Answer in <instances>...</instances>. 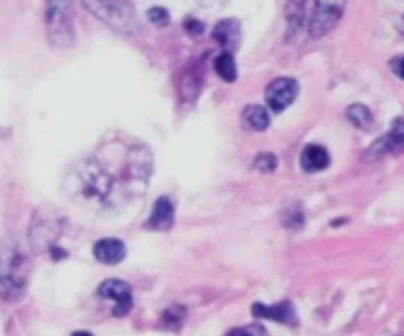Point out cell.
<instances>
[{
	"label": "cell",
	"mask_w": 404,
	"mask_h": 336,
	"mask_svg": "<svg viewBox=\"0 0 404 336\" xmlns=\"http://www.w3.org/2000/svg\"><path fill=\"white\" fill-rule=\"evenodd\" d=\"M345 4L347 0H288L290 32L312 39L326 36L342 20Z\"/></svg>",
	"instance_id": "obj_1"
},
{
	"label": "cell",
	"mask_w": 404,
	"mask_h": 336,
	"mask_svg": "<svg viewBox=\"0 0 404 336\" xmlns=\"http://www.w3.org/2000/svg\"><path fill=\"white\" fill-rule=\"evenodd\" d=\"M28 283V260L24 252L14 244L6 242L0 246V297L18 301Z\"/></svg>",
	"instance_id": "obj_2"
},
{
	"label": "cell",
	"mask_w": 404,
	"mask_h": 336,
	"mask_svg": "<svg viewBox=\"0 0 404 336\" xmlns=\"http://www.w3.org/2000/svg\"><path fill=\"white\" fill-rule=\"evenodd\" d=\"M46 28L56 48H71L75 42L74 0H46Z\"/></svg>",
	"instance_id": "obj_3"
},
{
	"label": "cell",
	"mask_w": 404,
	"mask_h": 336,
	"mask_svg": "<svg viewBox=\"0 0 404 336\" xmlns=\"http://www.w3.org/2000/svg\"><path fill=\"white\" fill-rule=\"evenodd\" d=\"M85 8L115 30L131 32L135 26V10L128 0H83Z\"/></svg>",
	"instance_id": "obj_4"
},
{
	"label": "cell",
	"mask_w": 404,
	"mask_h": 336,
	"mask_svg": "<svg viewBox=\"0 0 404 336\" xmlns=\"http://www.w3.org/2000/svg\"><path fill=\"white\" fill-rule=\"evenodd\" d=\"M99 295L105 297V299H112L117 303L115 305V311H112L115 317H124V315H128L131 309H133V289H131V285L126 281L107 279V281L101 283Z\"/></svg>",
	"instance_id": "obj_5"
},
{
	"label": "cell",
	"mask_w": 404,
	"mask_h": 336,
	"mask_svg": "<svg viewBox=\"0 0 404 336\" xmlns=\"http://www.w3.org/2000/svg\"><path fill=\"white\" fill-rule=\"evenodd\" d=\"M298 95V83L290 77H280L274 79L267 89V105L274 112H282L294 103Z\"/></svg>",
	"instance_id": "obj_6"
},
{
	"label": "cell",
	"mask_w": 404,
	"mask_h": 336,
	"mask_svg": "<svg viewBox=\"0 0 404 336\" xmlns=\"http://www.w3.org/2000/svg\"><path fill=\"white\" fill-rule=\"evenodd\" d=\"M253 315L257 319H269L274 323L282 324H294L296 323V311L292 307V303L282 301L276 305H262V303H255L253 305Z\"/></svg>",
	"instance_id": "obj_7"
},
{
	"label": "cell",
	"mask_w": 404,
	"mask_h": 336,
	"mask_svg": "<svg viewBox=\"0 0 404 336\" xmlns=\"http://www.w3.org/2000/svg\"><path fill=\"white\" fill-rule=\"evenodd\" d=\"M401 148H403V121L396 118L391 134H387L385 138H380L377 144L371 145V150L367 152V159H380L382 156L392 154Z\"/></svg>",
	"instance_id": "obj_8"
},
{
	"label": "cell",
	"mask_w": 404,
	"mask_h": 336,
	"mask_svg": "<svg viewBox=\"0 0 404 336\" xmlns=\"http://www.w3.org/2000/svg\"><path fill=\"white\" fill-rule=\"evenodd\" d=\"M93 254L101 264H121L126 256V246H124V242L117 240V238H103L95 244Z\"/></svg>",
	"instance_id": "obj_9"
},
{
	"label": "cell",
	"mask_w": 404,
	"mask_h": 336,
	"mask_svg": "<svg viewBox=\"0 0 404 336\" xmlns=\"http://www.w3.org/2000/svg\"><path fill=\"white\" fill-rule=\"evenodd\" d=\"M300 166L308 173H316V171H323L330 166V154L326 148L316 144H310L304 148L302 156H300Z\"/></svg>",
	"instance_id": "obj_10"
},
{
	"label": "cell",
	"mask_w": 404,
	"mask_h": 336,
	"mask_svg": "<svg viewBox=\"0 0 404 336\" xmlns=\"http://www.w3.org/2000/svg\"><path fill=\"white\" fill-rule=\"evenodd\" d=\"M174 224V203L168 197H160L148 218V227L154 230H168Z\"/></svg>",
	"instance_id": "obj_11"
},
{
	"label": "cell",
	"mask_w": 404,
	"mask_h": 336,
	"mask_svg": "<svg viewBox=\"0 0 404 336\" xmlns=\"http://www.w3.org/2000/svg\"><path fill=\"white\" fill-rule=\"evenodd\" d=\"M213 37L225 49H235L239 46L241 28L237 20H221L219 24L213 28Z\"/></svg>",
	"instance_id": "obj_12"
},
{
	"label": "cell",
	"mask_w": 404,
	"mask_h": 336,
	"mask_svg": "<svg viewBox=\"0 0 404 336\" xmlns=\"http://www.w3.org/2000/svg\"><path fill=\"white\" fill-rule=\"evenodd\" d=\"M243 121L249 128L257 130V132H262L267 130L270 124V116L267 112V108L260 107V105H251L243 110Z\"/></svg>",
	"instance_id": "obj_13"
},
{
	"label": "cell",
	"mask_w": 404,
	"mask_h": 336,
	"mask_svg": "<svg viewBox=\"0 0 404 336\" xmlns=\"http://www.w3.org/2000/svg\"><path fill=\"white\" fill-rule=\"evenodd\" d=\"M215 71L225 83L237 81V63H235V58L229 51L221 53L219 58L215 60Z\"/></svg>",
	"instance_id": "obj_14"
},
{
	"label": "cell",
	"mask_w": 404,
	"mask_h": 336,
	"mask_svg": "<svg viewBox=\"0 0 404 336\" xmlns=\"http://www.w3.org/2000/svg\"><path fill=\"white\" fill-rule=\"evenodd\" d=\"M347 118L361 130H369L373 126V114L365 105H351L347 108Z\"/></svg>",
	"instance_id": "obj_15"
},
{
	"label": "cell",
	"mask_w": 404,
	"mask_h": 336,
	"mask_svg": "<svg viewBox=\"0 0 404 336\" xmlns=\"http://www.w3.org/2000/svg\"><path fill=\"white\" fill-rule=\"evenodd\" d=\"M185 315L187 312H185L184 307H170L168 311L164 312V324L174 328V330H178L185 321Z\"/></svg>",
	"instance_id": "obj_16"
},
{
	"label": "cell",
	"mask_w": 404,
	"mask_h": 336,
	"mask_svg": "<svg viewBox=\"0 0 404 336\" xmlns=\"http://www.w3.org/2000/svg\"><path fill=\"white\" fill-rule=\"evenodd\" d=\"M148 20L156 26H166L170 22V14H168L166 8H162V6H154V8L148 10Z\"/></svg>",
	"instance_id": "obj_17"
},
{
	"label": "cell",
	"mask_w": 404,
	"mask_h": 336,
	"mask_svg": "<svg viewBox=\"0 0 404 336\" xmlns=\"http://www.w3.org/2000/svg\"><path fill=\"white\" fill-rule=\"evenodd\" d=\"M255 168H257L258 171H262V173H272V171L276 169V156H274V154H260V156L257 157Z\"/></svg>",
	"instance_id": "obj_18"
},
{
	"label": "cell",
	"mask_w": 404,
	"mask_h": 336,
	"mask_svg": "<svg viewBox=\"0 0 404 336\" xmlns=\"http://www.w3.org/2000/svg\"><path fill=\"white\" fill-rule=\"evenodd\" d=\"M225 336H269L264 333V328L260 326H249V328H233Z\"/></svg>",
	"instance_id": "obj_19"
},
{
	"label": "cell",
	"mask_w": 404,
	"mask_h": 336,
	"mask_svg": "<svg viewBox=\"0 0 404 336\" xmlns=\"http://www.w3.org/2000/svg\"><path fill=\"white\" fill-rule=\"evenodd\" d=\"M184 28L185 30H190L192 34H201V32H203V24H201V22H196V20H187V22H184Z\"/></svg>",
	"instance_id": "obj_20"
},
{
	"label": "cell",
	"mask_w": 404,
	"mask_h": 336,
	"mask_svg": "<svg viewBox=\"0 0 404 336\" xmlns=\"http://www.w3.org/2000/svg\"><path fill=\"white\" fill-rule=\"evenodd\" d=\"M391 69L398 79H403V58H394L391 60Z\"/></svg>",
	"instance_id": "obj_21"
},
{
	"label": "cell",
	"mask_w": 404,
	"mask_h": 336,
	"mask_svg": "<svg viewBox=\"0 0 404 336\" xmlns=\"http://www.w3.org/2000/svg\"><path fill=\"white\" fill-rule=\"evenodd\" d=\"M71 336H93L91 333H87V330H75Z\"/></svg>",
	"instance_id": "obj_22"
}]
</instances>
